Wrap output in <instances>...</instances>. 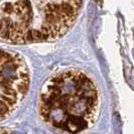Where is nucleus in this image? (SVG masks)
Returning <instances> with one entry per match:
<instances>
[{"label":"nucleus","instance_id":"nucleus-1","mask_svg":"<svg viewBox=\"0 0 134 134\" xmlns=\"http://www.w3.org/2000/svg\"><path fill=\"white\" fill-rule=\"evenodd\" d=\"M99 109L98 90L80 71H67L53 77L40 97V114L51 126L78 133L90 127Z\"/></svg>","mask_w":134,"mask_h":134},{"label":"nucleus","instance_id":"nucleus-2","mask_svg":"<svg viewBox=\"0 0 134 134\" xmlns=\"http://www.w3.org/2000/svg\"><path fill=\"white\" fill-rule=\"evenodd\" d=\"M29 85L28 70L17 53L2 51L0 64L1 118L13 112L26 94Z\"/></svg>","mask_w":134,"mask_h":134},{"label":"nucleus","instance_id":"nucleus-3","mask_svg":"<svg viewBox=\"0 0 134 134\" xmlns=\"http://www.w3.org/2000/svg\"><path fill=\"white\" fill-rule=\"evenodd\" d=\"M1 134H9V133L7 132L6 130H4V129H2V130H1Z\"/></svg>","mask_w":134,"mask_h":134}]
</instances>
